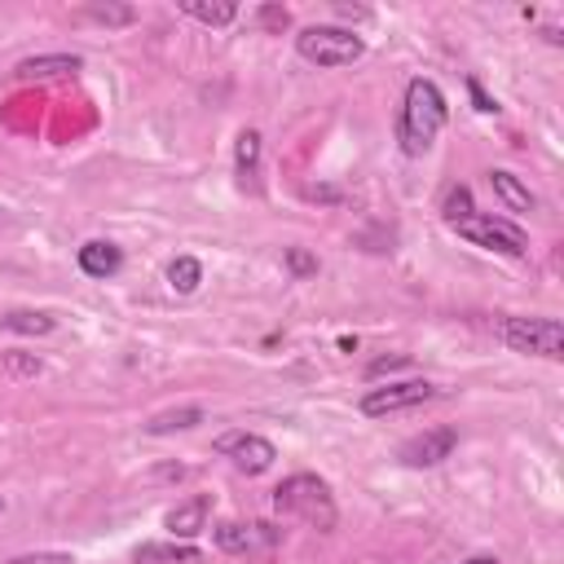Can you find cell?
I'll return each instance as SVG.
<instances>
[{
  "label": "cell",
  "instance_id": "obj_14",
  "mask_svg": "<svg viewBox=\"0 0 564 564\" xmlns=\"http://www.w3.org/2000/svg\"><path fill=\"white\" fill-rule=\"evenodd\" d=\"M489 185H494V194L502 198L507 212H533V207H538L533 189H529L516 172H507V167H494V172H489Z\"/></svg>",
  "mask_w": 564,
  "mask_h": 564
},
{
  "label": "cell",
  "instance_id": "obj_16",
  "mask_svg": "<svg viewBox=\"0 0 564 564\" xmlns=\"http://www.w3.org/2000/svg\"><path fill=\"white\" fill-rule=\"evenodd\" d=\"M203 423V405H176V410H163L145 423L150 436H167V432H185V427H198Z\"/></svg>",
  "mask_w": 564,
  "mask_h": 564
},
{
  "label": "cell",
  "instance_id": "obj_18",
  "mask_svg": "<svg viewBox=\"0 0 564 564\" xmlns=\"http://www.w3.org/2000/svg\"><path fill=\"white\" fill-rule=\"evenodd\" d=\"M0 326L4 330H18V335H53L57 322L48 313H40V308H13V313L0 317Z\"/></svg>",
  "mask_w": 564,
  "mask_h": 564
},
{
  "label": "cell",
  "instance_id": "obj_27",
  "mask_svg": "<svg viewBox=\"0 0 564 564\" xmlns=\"http://www.w3.org/2000/svg\"><path fill=\"white\" fill-rule=\"evenodd\" d=\"M401 366H405V357H379V361H370V379L383 370H401Z\"/></svg>",
  "mask_w": 564,
  "mask_h": 564
},
{
  "label": "cell",
  "instance_id": "obj_22",
  "mask_svg": "<svg viewBox=\"0 0 564 564\" xmlns=\"http://www.w3.org/2000/svg\"><path fill=\"white\" fill-rule=\"evenodd\" d=\"M4 370H9L13 379H35V375L44 370V361H40L35 352H4Z\"/></svg>",
  "mask_w": 564,
  "mask_h": 564
},
{
  "label": "cell",
  "instance_id": "obj_29",
  "mask_svg": "<svg viewBox=\"0 0 564 564\" xmlns=\"http://www.w3.org/2000/svg\"><path fill=\"white\" fill-rule=\"evenodd\" d=\"M0 516H4V498H0Z\"/></svg>",
  "mask_w": 564,
  "mask_h": 564
},
{
  "label": "cell",
  "instance_id": "obj_6",
  "mask_svg": "<svg viewBox=\"0 0 564 564\" xmlns=\"http://www.w3.org/2000/svg\"><path fill=\"white\" fill-rule=\"evenodd\" d=\"M216 454L229 458V463H234L238 471H247V476L269 471L273 458H278L273 441H264L260 432H225V436H216Z\"/></svg>",
  "mask_w": 564,
  "mask_h": 564
},
{
  "label": "cell",
  "instance_id": "obj_13",
  "mask_svg": "<svg viewBox=\"0 0 564 564\" xmlns=\"http://www.w3.org/2000/svg\"><path fill=\"white\" fill-rule=\"evenodd\" d=\"M119 264H123V251L115 242H106V238H93V242L79 247V269L88 278H115Z\"/></svg>",
  "mask_w": 564,
  "mask_h": 564
},
{
  "label": "cell",
  "instance_id": "obj_12",
  "mask_svg": "<svg viewBox=\"0 0 564 564\" xmlns=\"http://www.w3.org/2000/svg\"><path fill=\"white\" fill-rule=\"evenodd\" d=\"M75 70H79L75 53H40V57H26L13 66L18 79H57V75H75Z\"/></svg>",
  "mask_w": 564,
  "mask_h": 564
},
{
  "label": "cell",
  "instance_id": "obj_15",
  "mask_svg": "<svg viewBox=\"0 0 564 564\" xmlns=\"http://www.w3.org/2000/svg\"><path fill=\"white\" fill-rule=\"evenodd\" d=\"M260 150H264L260 132H256V128H242V132H238V145H234V167H238L242 189H256V176H260Z\"/></svg>",
  "mask_w": 564,
  "mask_h": 564
},
{
  "label": "cell",
  "instance_id": "obj_19",
  "mask_svg": "<svg viewBox=\"0 0 564 564\" xmlns=\"http://www.w3.org/2000/svg\"><path fill=\"white\" fill-rule=\"evenodd\" d=\"M198 282H203V264H198L194 256H176V260L167 264V286H172L176 295H194Z\"/></svg>",
  "mask_w": 564,
  "mask_h": 564
},
{
  "label": "cell",
  "instance_id": "obj_3",
  "mask_svg": "<svg viewBox=\"0 0 564 564\" xmlns=\"http://www.w3.org/2000/svg\"><path fill=\"white\" fill-rule=\"evenodd\" d=\"M295 53L304 62H313V66L335 70V66H352L366 53V40L357 31H348V26H304L295 35Z\"/></svg>",
  "mask_w": 564,
  "mask_h": 564
},
{
  "label": "cell",
  "instance_id": "obj_8",
  "mask_svg": "<svg viewBox=\"0 0 564 564\" xmlns=\"http://www.w3.org/2000/svg\"><path fill=\"white\" fill-rule=\"evenodd\" d=\"M282 542V529L273 524H242V520H220L216 524V546L229 555H256V551H273Z\"/></svg>",
  "mask_w": 564,
  "mask_h": 564
},
{
  "label": "cell",
  "instance_id": "obj_11",
  "mask_svg": "<svg viewBox=\"0 0 564 564\" xmlns=\"http://www.w3.org/2000/svg\"><path fill=\"white\" fill-rule=\"evenodd\" d=\"M132 560L137 564H203V551L172 538V542H141L132 551Z\"/></svg>",
  "mask_w": 564,
  "mask_h": 564
},
{
  "label": "cell",
  "instance_id": "obj_24",
  "mask_svg": "<svg viewBox=\"0 0 564 564\" xmlns=\"http://www.w3.org/2000/svg\"><path fill=\"white\" fill-rule=\"evenodd\" d=\"M4 564H75L66 551H35V555H13Z\"/></svg>",
  "mask_w": 564,
  "mask_h": 564
},
{
  "label": "cell",
  "instance_id": "obj_21",
  "mask_svg": "<svg viewBox=\"0 0 564 564\" xmlns=\"http://www.w3.org/2000/svg\"><path fill=\"white\" fill-rule=\"evenodd\" d=\"M84 18L106 22V26H128V22L137 18V9H132V4H88V9H84Z\"/></svg>",
  "mask_w": 564,
  "mask_h": 564
},
{
  "label": "cell",
  "instance_id": "obj_26",
  "mask_svg": "<svg viewBox=\"0 0 564 564\" xmlns=\"http://www.w3.org/2000/svg\"><path fill=\"white\" fill-rule=\"evenodd\" d=\"M467 88H471V101H476V110H480V115H494V110H498V101H494V97H485V88H480L476 79H467Z\"/></svg>",
  "mask_w": 564,
  "mask_h": 564
},
{
  "label": "cell",
  "instance_id": "obj_25",
  "mask_svg": "<svg viewBox=\"0 0 564 564\" xmlns=\"http://www.w3.org/2000/svg\"><path fill=\"white\" fill-rule=\"evenodd\" d=\"M260 22H264V26H273V31H282L291 18H286V9H278V4H264V9H260Z\"/></svg>",
  "mask_w": 564,
  "mask_h": 564
},
{
  "label": "cell",
  "instance_id": "obj_4",
  "mask_svg": "<svg viewBox=\"0 0 564 564\" xmlns=\"http://www.w3.org/2000/svg\"><path fill=\"white\" fill-rule=\"evenodd\" d=\"M498 339L524 357H564V326L555 317H498Z\"/></svg>",
  "mask_w": 564,
  "mask_h": 564
},
{
  "label": "cell",
  "instance_id": "obj_23",
  "mask_svg": "<svg viewBox=\"0 0 564 564\" xmlns=\"http://www.w3.org/2000/svg\"><path fill=\"white\" fill-rule=\"evenodd\" d=\"M286 269H291L295 278H308V273H317V256H308L304 247H291V251H286Z\"/></svg>",
  "mask_w": 564,
  "mask_h": 564
},
{
  "label": "cell",
  "instance_id": "obj_1",
  "mask_svg": "<svg viewBox=\"0 0 564 564\" xmlns=\"http://www.w3.org/2000/svg\"><path fill=\"white\" fill-rule=\"evenodd\" d=\"M449 119V106H445V93L432 84V79H410L405 84V101H401V115H397V141L410 159L427 154L436 132L445 128Z\"/></svg>",
  "mask_w": 564,
  "mask_h": 564
},
{
  "label": "cell",
  "instance_id": "obj_28",
  "mask_svg": "<svg viewBox=\"0 0 564 564\" xmlns=\"http://www.w3.org/2000/svg\"><path fill=\"white\" fill-rule=\"evenodd\" d=\"M467 564H498L494 555H476V560H467Z\"/></svg>",
  "mask_w": 564,
  "mask_h": 564
},
{
  "label": "cell",
  "instance_id": "obj_7",
  "mask_svg": "<svg viewBox=\"0 0 564 564\" xmlns=\"http://www.w3.org/2000/svg\"><path fill=\"white\" fill-rule=\"evenodd\" d=\"M432 397H436V383H427V379H401V383L370 388V392L361 397V414L383 419V414H392V410H410V405H423V401H432Z\"/></svg>",
  "mask_w": 564,
  "mask_h": 564
},
{
  "label": "cell",
  "instance_id": "obj_10",
  "mask_svg": "<svg viewBox=\"0 0 564 564\" xmlns=\"http://www.w3.org/2000/svg\"><path fill=\"white\" fill-rule=\"evenodd\" d=\"M207 511H212V498L198 494V498H189V502H176V507L163 516V524L172 529V538L189 542V538H198V533L207 529Z\"/></svg>",
  "mask_w": 564,
  "mask_h": 564
},
{
  "label": "cell",
  "instance_id": "obj_20",
  "mask_svg": "<svg viewBox=\"0 0 564 564\" xmlns=\"http://www.w3.org/2000/svg\"><path fill=\"white\" fill-rule=\"evenodd\" d=\"M441 216H445V225H449V229H454L458 220H467V216H471V189H467V185H454V189L445 194Z\"/></svg>",
  "mask_w": 564,
  "mask_h": 564
},
{
  "label": "cell",
  "instance_id": "obj_2",
  "mask_svg": "<svg viewBox=\"0 0 564 564\" xmlns=\"http://www.w3.org/2000/svg\"><path fill=\"white\" fill-rule=\"evenodd\" d=\"M273 507H278L282 516H300V520H308V524H317V529H335V520H339L335 498H330V485H326L322 476H313V471L286 476V480L273 489Z\"/></svg>",
  "mask_w": 564,
  "mask_h": 564
},
{
  "label": "cell",
  "instance_id": "obj_5",
  "mask_svg": "<svg viewBox=\"0 0 564 564\" xmlns=\"http://www.w3.org/2000/svg\"><path fill=\"white\" fill-rule=\"evenodd\" d=\"M454 234L467 238L471 247H485V251H498V256H524L529 251V234L516 220H502V216H489V212H471L467 220L454 225Z\"/></svg>",
  "mask_w": 564,
  "mask_h": 564
},
{
  "label": "cell",
  "instance_id": "obj_17",
  "mask_svg": "<svg viewBox=\"0 0 564 564\" xmlns=\"http://www.w3.org/2000/svg\"><path fill=\"white\" fill-rule=\"evenodd\" d=\"M181 13L194 18V22H203V26H225V22L238 18V4H229V0H220V4H207V0H181Z\"/></svg>",
  "mask_w": 564,
  "mask_h": 564
},
{
  "label": "cell",
  "instance_id": "obj_9",
  "mask_svg": "<svg viewBox=\"0 0 564 564\" xmlns=\"http://www.w3.org/2000/svg\"><path fill=\"white\" fill-rule=\"evenodd\" d=\"M454 445H458V427H427V432L410 436V441L397 449V458H401L405 467H436V463H445V458L454 454Z\"/></svg>",
  "mask_w": 564,
  "mask_h": 564
}]
</instances>
